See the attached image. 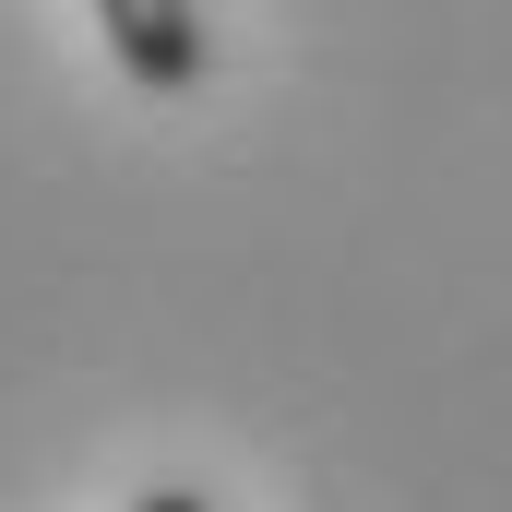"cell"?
Segmentation results:
<instances>
[{"mask_svg": "<svg viewBox=\"0 0 512 512\" xmlns=\"http://www.w3.org/2000/svg\"><path fill=\"white\" fill-rule=\"evenodd\" d=\"M84 12H96L108 60H120L143 96H191V84H203V60H215L191 0H84Z\"/></svg>", "mask_w": 512, "mask_h": 512, "instance_id": "obj_1", "label": "cell"}, {"mask_svg": "<svg viewBox=\"0 0 512 512\" xmlns=\"http://www.w3.org/2000/svg\"><path fill=\"white\" fill-rule=\"evenodd\" d=\"M131 512H215L203 489H179V477H155V489H131Z\"/></svg>", "mask_w": 512, "mask_h": 512, "instance_id": "obj_2", "label": "cell"}]
</instances>
